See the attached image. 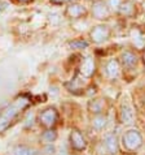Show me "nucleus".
<instances>
[{
  "label": "nucleus",
  "mask_w": 145,
  "mask_h": 155,
  "mask_svg": "<svg viewBox=\"0 0 145 155\" xmlns=\"http://www.w3.org/2000/svg\"><path fill=\"white\" fill-rule=\"evenodd\" d=\"M26 104H27V101H25V99H18V101H16L13 104H11L5 111H4L2 114V116H0V132L9 127L11 121L20 114L21 110L26 107Z\"/></svg>",
  "instance_id": "1"
},
{
  "label": "nucleus",
  "mask_w": 145,
  "mask_h": 155,
  "mask_svg": "<svg viewBox=\"0 0 145 155\" xmlns=\"http://www.w3.org/2000/svg\"><path fill=\"white\" fill-rule=\"evenodd\" d=\"M143 142L141 134L137 130H130L123 136V145L126 146L128 150H135L137 149Z\"/></svg>",
  "instance_id": "2"
},
{
  "label": "nucleus",
  "mask_w": 145,
  "mask_h": 155,
  "mask_svg": "<svg viewBox=\"0 0 145 155\" xmlns=\"http://www.w3.org/2000/svg\"><path fill=\"white\" fill-rule=\"evenodd\" d=\"M39 120H40V124L44 125L47 128H51L53 127L54 124L57 123L58 120V114L54 108H48V110H44L43 112H40L39 115Z\"/></svg>",
  "instance_id": "3"
},
{
  "label": "nucleus",
  "mask_w": 145,
  "mask_h": 155,
  "mask_svg": "<svg viewBox=\"0 0 145 155\" xmlns=\"http://www.w3.org/2000/svg\"><path fill=\"white\" fill-rule=\"evenodd\" d=\"M92 13L96 18H108L110 11H109L108 4H106L105 2L97 0V2H95L93 5H92Z\"/></svg>",
  "instance_id": "4"
},
{
  "label": "nucleus",
  "mask_w": 145,
  "mask_h": 155,
  "mask_svg": "<svg viewBox=\"0 0 145 155\" xmlns=\"http://www.w3.org/2000/svg\"><path fill=\"white\" fill-rule=\"evenodd\" d=\"M84 13H86V8L83 5H80V4H76V3L70 4V5L66 8V12H65V15L67 17H70V18H79V17H82Z\"/></svg>",
  "instance_id": "5"
},
{
  "label": "nucleus",
  "mask_w": 145,
  "mask_h": 155,
  "mask_svg": "<svg viewBox=\"0 0 145 155\" xmlns=\"http://www.w3.org/2000/svg\"><path fill=\"white\" fill-rule=\"evenodd\" d=\"M91 37L92 39L96 43H101L108 39L109 37V29L106 26H96L95 29L91 31Z\"/></svg>",
  "instance_id": "6"
},
{
  "label": "nucleus",
  "mask_w": 145,
  "mask_h": 155,
  "mask_svg": "<svg viewBox=\"0 0 145 155\" xmlns=\"http://www.w3.org/2000/svg\"><path fill=\"white\" fill-rule=\"evenodd\" d=\"M70 141H71V147L75 150H83L86 147V141H84L83 136L80 134V132H78V130L71 132Z\"/></svg>",
  "instance_id": "7"
},
{
  "label": "nucleus",
  "mask_w": 145,
  "mask_h": 155,
  "mask_svg": "<svg viewBox=\"0 0 145 155\" xmlns=\"http://www.w3.org/2000/svg\"><path fill=\"white\" fill-rule=\"evenodd\" d=\"M105 147L109 153H116L117 151V140L113 134H108L105 137Z\"/></svg>",
  "instance_id": "8"
},
{
  "label": "nucleus",
  "mask_w": 145,
  "mask_h": 155,
  "mask_svg": "<svg viewBox=\"0 0 145 155\" xmlns=\"http://www.w3.org/2000/svg\"><path fill=\"white\" fill-rule=\"evenodd\" d=\"M122 61H123V64H125V67L131 68V67H134L135 64H136L137 59H136V56L132 52L127 51V52H125V54L122 55Z\"/></svg>",
  "instance_id": "9"
},
{
  "label": "nucleus",
  "mask_w": 145,
  "mask_h": 155,
  "mask_svg": "<svg viewBox=\"0 0 145 155\" xmlns=\"http://www.w3.org/2000/svg\"><path fill=\"white\" fill-rule=\"evenodd\" d=\"M119 12H121L122 15H125V16H130L134 13V11H135V5L132 4L131 2H122V4L119 5Z\"/></svg>",
  "instance_id": "10"
},
{
  "label": "nucleus",
  "mask_w": 145,
  "mask_h": 155,
  "mask_svg": "<svg viewBox=\"0 0 145 155\" xmlns=\"http://www.w3.org/2000/svg\"><path fill=\"white\" fill-rule=\"evenodd\" d=\"M14 155H38V153L26 146H17L14 149Z\"/></svg>",
  "instance_id": "11"
},
{
  "label": "nucleus",
  "mask_w": 145,
  "mask_h": 155,
  "mask_svg": "<svg viewBox=\"0 0 145 155\" xmlns=\"http://www.w3.org/2000/svg\"><path fill=\"white\" fill-rule=\"evenodd\" d=\"M93 68H95V65H93V61H92L91 59H86L83 61L82 71H83L84 74H87V76L92 74V73H93Z\"/></svg>",
  "instance_id": "12"
},
{
  "label": "nucleus",
  "mask_w": 145,
  "mask_h": 155,
  "mask_svg": "<svg viewBox=\"0 0 145 155\" xmlns=\"http://www.w3.org/2000/svg\"><path fill=\"white\" fill-rule=\"evenodd\" d=\"M70 47H71V48H78V50L87 48V47H88V42L83 41V39H76V41L70 42Z\"/></svg>",
  "instance_id": "13"
},
{
  "label": "nucleus",
  "mask_w": 145,
  "mask_h": 155,
  "mask_svg": "<svg viewBox=\"0 0 145 155\" xmlns=\"http://www.w3.org/2000/svg\"><path fill=\"white\" fill-rule=\"evenodd\" d=\"M56 137H57L56 132L52 130V129H49V130L44 132V134H43V140H44V141H47V142H53L54 140H56Z\"/></svg>",
  "instance_id": "14"
},
{
  "label": "nucleus",
  "mask_w": 145,
  "mask_h": 155,
  "mask_svg": "<svg viewBox=\"0 0 145 155\" xmlns=\"http://www.w3.org/2000/svg\"><path fill=\"white\" fill-rule=\"evenodd\" d=\"M132 117H134V115H132V111L130 108H123L122 111V119L125 123H131L132 121Z\"/></svg>",
  "instance_id": "15"
},
{
  "label": "nucleus",
  "mask_w": 145,
  "mask_h": 155,
  "mask_svg": "<svg viewBox=\"0 0 145 155\" xmlns=\"http://www.w3.org/2000/svg\"><path fill=\"white\" fill-rule=\"evenodd\" d=\"M106 69H108V73L110 76H116L117 74V72H118V65H117V63L116 61H110L108 64V67H106Z\"/></svg>",
  "instance_id": "16"
},
{
  "label": "nucleus",
  "mask_w": 145,
  "mask_h": 155,
  "mask_svg": "<svg viewBox=\"0 0 145 155\" xmlns=\"http://www.w3.org/2000/svg\"><path fill=\"white\" fill-rule=\"evenodd\" d=\"M123 0H108V5L112 8H119Z\"/></svg>",
  "instance_id": "17"
},
{
  "label": "nucleus",
  "mask_w": 145,
  "mask_h": 155,
  "mask_svg": "<svg viewBox=\"0 0 145 155\" xmlns=\"http://www.w3.org/2000/svg\"><path fill=\"white\" fill-rule=\"evenodd\" d=\"M8 8H9V4L5 3V2H0V15H3Z\"/></svg>",
  "instance_id": "18"
},
{
  "label": "nucleus",
  "mask_w": 145,
  "mask_h": 155,
  "mask_svg": "<svg viewBox=\"0 0 145 155\" xmlns=\"http://www.w3.org/2000/svg\"><path fill=\"white\" fill-rule=\"evenodd\" d=\"M51 3L54 4V5H62L65 3V0H51Z\"/></svg>",
  "instance_id": "19"
},
{
  "label": "nucleus",
  "mask_w": 145,
  "mask_h": 155,
  "mask_svg": "<svg viewBox=\"0 0 145 155\" xmlns=\"http://www.w3.org/2000/svg\"><path fill=\"white\" fill-rule=\"evenodd\" d=\"M17 3H21V4H29V3H31L32 0H16Z\"/></svg>",
  "instance_id": "20"
},
{
  "label": "nucleus",
  "mask_w": 145,
  "mask_h": 155,
  "mask_svg": "<svg viewBox=\"0 0 145 155\" xmlns=\"http://www.w3.org/2000/svg\"><path fill=\"white\" fill-rule=\"evenodd\" d=\"M72 2H75V0H72Z\"/></svg>",
  "instance_id": "21"
}]
</instances>
